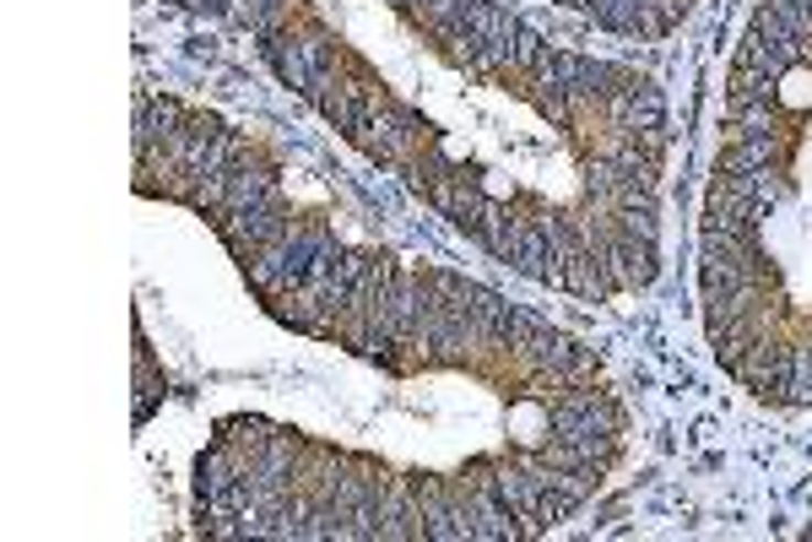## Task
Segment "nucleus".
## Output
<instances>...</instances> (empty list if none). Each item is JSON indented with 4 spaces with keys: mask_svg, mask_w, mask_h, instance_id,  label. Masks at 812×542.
<instances>
[{
    "mask_svg": "<svg viewBox=\"0 0 812 542\" xmlns=\"http://www.w3.org/2000/svg\"><path fill=\"white\" fill-rule=\"evenodd\" d=\"M136 391H141V402H136V423H147L152 402L163 397V380H158V369H152V347H147L141 332H136Z\"/></svg>",
    "mask_w": 812,
    "mask_h": 542,
    "instance_id": "1",
    "label": "nucleus"
}]
</instances>
